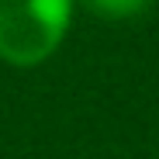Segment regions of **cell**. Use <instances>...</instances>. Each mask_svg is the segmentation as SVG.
Here are the masks:
<instances>
[{
	"label": "cell",
	"mask_w": 159,
	"mask_h": 159,
	"mask_svg": "<svg viewBox=\"0 0 159 159\" xmlns=\"http://www.w3.org/2000/svg\"><path fill=\"white\" fill-rule=\"evenodd\" d=\"M87 4L104 17H128V14H139L149 0H87Z\"/></svg>",
	"instance_id": "cell-2"
},
{
	"label": "cell",
	"mask_w": 159,
	"mask_h": 159,
	"mask_svg": "<svg viewBox=\"0 0 159 159\" xmlns=\"http://www.w3.org/2000/svg\"><path fill=\"white\" fill-rule=\"evenodd\" d=\"M73 0H0V56L31 66L56 52L66 35Z\"/></svg>",
	"instance_id": "cell-1"
}]
</instances>
